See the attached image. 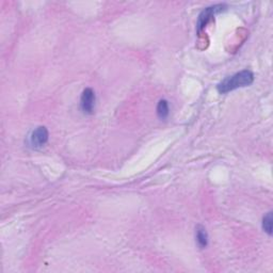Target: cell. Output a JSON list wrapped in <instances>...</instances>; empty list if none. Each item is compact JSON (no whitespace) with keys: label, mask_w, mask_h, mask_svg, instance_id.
<instances>
[{"label":"cell","mask_w":273,"mask_h":273,"mask_svg":"<svg viewBox=\"0 0 273 273\" xmlns=\"http://www.w3.org/2000/svg\"><path fill=\"white\" fill-rule=\"evenodd\" d=\"M225 9V5H215L209 8H206L205 10L202 11V13L199 16V21H197V31H201L204 29V27L209 23L211 17L215 14L222 12Z\"/></svg>","instance_id":"7a4b0ae2"},{"label":"cell","mask_w":273,"mask_h":273,"mask_svg":"<svg viewBox=\"0 0 273 273\" xmlns=\"http://www.w3.org/2000/svg\"><path fill=\"white\" fill-rule=\"evenodd\" d=\"M196 241L199 247L201 249H204L207 247V243H208V235H207V232L204 227L202 225H197L196 228Z\"/></svg>","instance_id":"5b68a950"},{"label":"cell","mask_w":273,"mask_h":273,"mask_svg":"<svg viewBox=\"0 0 273 273\" xmlns=\"http://www.w3.org/2000/svg\"><path fill=\"white\" fill-rule=\"evenodd\" d=\"M262 229L268 235L272 234V212H268L262 219Z\"/></svg>","instance_id":"52a82bcc"},{"label":"cell","mask_w":273,"mask_h":273,"mask_svg":"<svg viewBox=\"0 0 273 273\" xmlns=\"http://www.w3.org/2000/svg\"><path fill=\"white\" fill-rule=\"evenodd\" d=\"M169 103L167 100L162 99V100H160L158 102V106H157V115L160 119H166L168 118L169 116Z\"/></svg>","instance_id":"8992f818"},{"label":"cell","mask_w":273,"mask_h":273,"mask_svg":"<svg viewBox=\"0 0 273 273\" xmlns=\"http://www.w3.org/2000/svg\"><path fill=\"white\" fill-rule=\"evenodd\" d=\"M254 81V75L251 71L244 70L240 73L233 75V76L224 79L218 86V91L221 94H225L228 92L234 91L238 88L249 87Z\"/></svg>","instance_id":"6da1fadb"},{"label":"cell","mask_w":273,"mask_h":273,"mask_svg":"<svg viewBox=\"0 0 273 273\" xmlns=\"http://www.w3.org/2000/svg\"><path fill=\"white\" fill-rule=\"evenodd\" d=\"M47 141H48V130L44 126L37 127L29 136V143L34 148L42 147L47 143Z\"/></svg>","instance_id":"3957f363"},{"label":"cell","mask_w":273,"mask_h":273,"mask_svg":"<svg viewBox=\"0 0 273 273\" xmlns=\"http://www.w3.org/2000/svg\"><path fill=\"white\" fill-rule=\"evenodd\" d=\"M81 110L87 115H92L94 108H95V93L90 88L86 89L82 92L80 99Z\"/></svg>","instance_id":"277c9868"}]
</instances>
